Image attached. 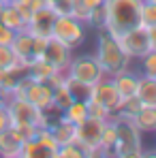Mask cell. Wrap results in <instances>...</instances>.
I'll use <instances>...</instances> for the list:
<instances>
[{
  "label": "cell",
  "instance_id": "cell-24",
  "mask_svg": "<svg viewBox=\"0 0 156 158\" xmlns=\"http://www.w3.org/2000/svg\"><path fill=\"white\" fill-rule=\"evenodd\" d=\"M139 64H141V75H145V77H156V52L154 49L143 53V56L139 58Z\"/></svg>",
  "mask_w": 156,
  "mask_h": 158
},
{
  "label": "cell",
  "instance_id": "cell-13",
  "mask_svg": "<svg viewBox=\"0 0 156 158\" xmlns=\"http://www.w3.org/2000/svg\"><path fill=\"white\" fill-rule=\"evenodd\" d=\"M22 145L24 141L15 135L11 126L0 131V156L2 158H22Z\"/></svg>",
  "mask_w": 156,
  "mask_h": 158
},
{
  "label": "cell",
  "instance_id": "cell-28",
  "mask_svg": "<svg viewBox=\"0 0 156 158\" xmlns=\"http://www.w3.org/2000/svg\"><path fill=\"white\" fill-rule=\"evenodd\" d=\"M11 128L15 131V135L22 139V141H30V139H34L36 137V126H32V124H11Z\"/></svg>",
  "mask_w": 156,
  "mask_h": 158
},
{
  "label": "cell",
  "instance_id": "cell-2",
  "mask_svg": "<svg viewBox=\"0 0 156 158\" xmlns=\"http://www.w3.org/2000/svg\"><path fill=\"white\" fill-rule=\"evenodd\" d=\"M116 126V145L111 156L118 158H139L143 156V143H141V131L135 126L130 118L120 113H113L109 118Z\"/></svg>",
  "mask_w": 156,
  "mask_h": 158
},
{
  "label": "cell",
  "instance_id": "cell-23",
  "mask_svg": "<svg viewBox=\"0 0 156 158\" xmlns=\"http://www.w3.org/2000/svg\"><path fill=\"white\" fill-rule=\"evenodd\" d=\"M113 145H116V126L111 120H107L103 126V135H101V150L105 152V156H111Z\"/></svg>",
  "mask_w": 156,
  "mask_h": 158
},
{
  "label": "cell",
  "instance_id": "cell-10",
  "mask_svg": "<svg viewBox=\"0 0 156 158\" xmlns=\"http://www.w3.org/2000/svg\"><path fill=\"white\" fill-rule=\"evenodd\" d=\"M53 19H56V13H53L49 6H41L39 11H34L30 15L26 24V30L32 36H45L49 39L52 36V28H53Z\"/></svg>",
  "mask_w": 156,
  "mask_h": 158
},
{
  "label": "cell",
  "instance_id": "cell-1",
  "mask_svg": "<svg viewBox=\"0 0 156 158\" xmlns=\"http://www.w3.org/2000/svg\"><path fill=\"white\" fill-rule=\"evenodd\" d=\"M143 0H105V24L103 30H107L111 36H118L130 28L139 26V11Z\"/></svg>",
  "mask_w": 156,
  "mask_h": 158
},
{
  "label": "cell",
  "instance_id": "cell-21",
  "mask_svg": "<svg viewBox=\"0 0 156 158\" xmlns=\"http://www.w3.org/2000/svg\"><path fill=\"white\" fill-rule=\"evenodd\" d=\"M22 158H53V154H52V150H47L34 137L30 141H24V145H22Z\"/></svg>",
  "mask_w": 156,
  "mask_h": 158
},
{
  "label": "cell",
  "instance_id": "cell-35",
  "mask_svg": "<svg viewBox=\"0 0 156 158\" xmlns=\"http://www.w3.org/2000/svg\"><path fill=\"white\" fill-rule=\"evenodd\" d=\"M9 96H11V94H6V92H2V90H0V105H6Z\"/></svg>",
  "mask_w": 156,
  "mask_h": 158
},
{
  "label": "cell",
  "instance_id": "cell-25",
  "mask_svg": "<svg viewBox=\"0 0 156 158\" xmlns=\"http://www.w3.org/2000/svg\"><path fill=\"white\" fill-rule=\"evenodd\" d=\"M139 24L145 26V28L156 24V4L154 2H145V0H143L141 11H139Z\"/></svg>",
  "mask_w": 156,
  "mask_h": 158
},
{
  "label": "cell",
  "instance_id": "cell-29",
  "mask_svg": "<svg viewBox=\"0 0 156 158\" xmlns=\"http://www.w3.org/2000/svg\"><path fill=\"white\" fill-rule=\"evenodd\" d=\"M86 103H88V118H96V120H103V122H107L111 118V113L103 105H99L94 101H86Z\"/></svg>",
  "mask_w": 156,
  "mask_h": 158
},
{
  "label": "cell",
  "instance_id": "cell-20",
  "mask_svg": "<svg viewBox=\"0 0 156 158\" xmlns=\"http://www.w3.org/2000/svg\"><path fill=\"white\" fill-rule=\"evenodd\" d=\"M60 115H62L64 120H69L71 124H75V126H77V124H81V122L88 118V103H86L83 98H75V101L66 107Z\"/></svg>",
  "mask_w": 156,
  "mask_h": 158
},
{
  "label": "cell",
  "instance_id": "cell-31",
  "mask_svg": "<svg viewBox=\"0 0 156 158\" xmlns=\"http://www.w3.org/2000/svg\"><path fill=\"white\" fill-rule=\"evenodd\" d=\"M15 39V32L11 28H6L2 22H0V45H11Z\"/></svg>",
  "mask_w": 156,
  "mask_h": 158
},
{
  "label": "cell",
  "instance_id": "cell-15",
  "mask_svg": "<svg viewBox=\"0 0 156 158\" xmlns=\"http://www.w3.org/2000/svg\"><path fill=\"white\" fill-rule=\"evenodd\" d=\"M135 96L139 98V103L145 107H156V79L139 75V83H137V92Z\"/></svg>",
  "mask_w": 156,
  "mask_h": 158
},
{
  "label": "cell",
  "instance_id": "cell-14",
  "mask_svg": "<svg viewBox=\"0 0 156 158\" xmlns=\"http://www.w3.org/2000/svg\"><path fill=\"white\" fill-rule=\"evenodd\" d=\"M111 81H113V85L118 88V92H120V96H122V101H124V98L135 96V92H137V83H139V75L133 73L130 69H126V71L113 75Z\"/></svg>",
  "mask_w": 156,
  "mask_h": 158
},
{
  "label": "cell",
  "instance_id": "cell-30",
  "mask_svg": "<svg viewBox=\"0 0 156 158\" xmlns=\"http://www.w3.org/2000/svg\"><path fill=\"white\" fill-rule=\"evenodd\" d=\"M17 62L11 45H0V69H11Z\"/></svg>",
  "mask_w": 156,
  "mask_h": 158
},
{
  "label": "cell",
  "instance_id": "cell-36",
  "mask_svg": "<svg viewBox=\"0 0 156 158\" xmlns=\"http://www.w3.org/2000/svg\"><path fill=\"white\" fill-rule=\"evenodd\" d=\"M2 6H4V2H2V0H0V11H2Z\"/></svg>",
  "mask_w": 156,
  "mask_h": 158
},
{
  "label": "cell",
  "instance_id": "cell-9",
  "mask_svg": "<svg viewBox=\"0 0 156 158\" xmlns=\"http://www.w3.org/2000/svg\"><path fill=\"white\" fill-rule=\"evenodd\" d=\"M88 101H94V103L103 105L111 115L122 107V96H120L118 88L113 85L111 77H103L99 83H94V85H92V90H90Z\"/></svg>",
  "mask_w": 156,
  "mask_h": 158
},
{
  "label": "cell",
  "instance_id": "cell-8",
  "mask_svg": "<svg viewBox=\"0 0 156 158\" xmlns=\"http://www.w3.org/2000/svg\"><path fill=\"white\" fill-rule=\"evenodd\" d=\"M116 41L120 43V47H122V52L129 56L130 60H139L143 53L150 52V36H148V28L145 26H135L126 30V32H122V34H118L116 36Z\"/></svg>",
  "mask_w": 156,
  "mask_h": 158
},
{
  "label": "cell",
  "instance_id": "cell-37",
  "mask_svg": "<svg viewBox=\"0 0 156 158\" xmlns=\"http://www.w3.org/2000/svg\"><path fill=\"white\" fill-rule=\"evenodd\" d=\"M145 2H154V4H156V0H145Z\"/></svg>",
  "mask_w": 156,
  "mask_h": 158
},
{
  "label": "cell",
  "instance_id": "cell-27",
  "mask_svg": "<svg viewBox=\"0 0 156 158\" xmlns=\"http://www.w3.org/2000/svg\"><path fill=\"white\" fill-rule=\"evenodd\" d=\"M45 6H49L56 15H69L73 9V0H45Z\"/></svg>",
  "mask_w": 156,
  "mask_h": 158
},
{
  "label": "cell",
  "instance_id": "cell-5",
  "mask_svg": "<svg viewBox=\"0 0 156 158\" xmlns=\"http://www.w3.org/2000/svg\"><path fill=\"white\" fill-rule=\"evenodd\" d=\"M103 126H105V122L103 120H96V118H86L81 124L75 126V141L81 145L86 158L105 156V152L101 150Z\"/></svg>",
  "mask_w": 156,
  "mask_h": 158
},
{
  "label": "cell",
  "instance_id": "cell-3",
  "mask_svg": "<svg viewBox=\"0 0 156 158\" xmlns=\"http://www.w3.org/2000/svg\"><path fill=\"white\" fill-rule=\"evenodd\" d=\"M96 60L107 77H113L130 66V58L122 52L116 36H111L107 30H99V43H96Z\"/></svg>",
  "mask_w": 156,
  "mask_h": 158
},
{
  "label": "cell",
  "instance_id": "cell-32",
  "mask_svg": "<svg viewBox=\"0 0 156 158\" xmlns=\"http://www.w3.org/2000/svg\"><path fill=\"white\" fill-rule=\"evenodd\" d=\"M11 126V118H9V111H6V105H0V131L9 128Z\"/></svg>",
  "mask_w": 156,
  "mask_h": 158
},
{
  "label": "cell",
  "instance_id": "cell-12",
  "mask_svg": "<svg viewBox=\"0 0 156 158\" xmlns=\"http://www.w3.org/2000/svg\"><path fill=\"white\" fill-rule=\"evenodd\" d=\"M11 49L15 53V58L19 62H24V64H30L32 60H36V53H34V36L28 30L15 32V39L11 43Z\"/></svg>",
  "mask_w": 156,
  "mask_h": 158
},
{
  "label": "cell",
  "instance_id": "cell-11",
  "mask_svg": "<svg viewBox=\"0 0 156 158\" xmlns=\"http://www.w3.org/2000/svg\"><path fill=\"white\" fill-rule=\"evenodd\" d=\"M41 58L49 60L58 71H66V69H69V64H71V60H73V49H71V47H66V45H62L60 41H56V39L49 36L47 47H45V52H43Z\"/></svg>",
  "mask_w": 156,
  "mask_h": 158
},
{
  "label": "cell",
  "instance_id": "cell-16",
  "mask_svg": "<svg viewBox=\"0 0 156 158\" xmlns=\"http://www.w3.org/2000/svg\"><path fill=\"white\" fill-rule=\"evenodd\" d=\"M49 128H52L53 137H56V141H58V148H60V145H66V143H71V141H75V124H71V122L64 120L62 115H58V120H52Z\"/></svg>",
  "mask_w": 156,
  "mask_h": 158
},
{
  "label": "cell",
  "instance_id": "cell-33",
  "mask_svg": "<svg viewBox=\"0 0 156 158\" xmlns=\"http://www.w3.org/2000/svg\"><path fill=\"white\" fill-rule=\"evenodd\" d=\"M148 36H150V49L156 52V24L148 26Z\"/></svg>",
  "mask_w": 156,
  "mask_h": 158
},
{
  "label": "cell",
  "instance_id": "cell-39",
  "mask_svg": "<svg viewBox=\"0 0 156 158\" xmlns=\"http://www.w3.org/2000/svg\"><path fill=\"white\" fill-rule=\"evenodd\" d=\"M154 79H156V77H154Z\"/></svg>",
  "mask_w": 156,
  "mask_h": 158
},
{
  "label": "cell",
  "instance_id": "cell-4",
  "mask_svg": "<svg viewBox=\"0 0 156 158\" xmlns=\"http://www.w3.org/2000/svg\"><path fill=\"white\" fill-rule=\"evenodd\" d=\"M6 111L11 118V124H32L36 128H45L52 124V115L36 109L30 101L26 98H17V96H9L6 101Z\"/></svg>",
  "mask_w": 156,
  "mask_h": 158
},
{
  "label": "cell",
  "instance_id": "cell-34",
  "mask_svg": "<svg viewBox=\"0 0 156 158\" xmlns=\"http://www.w3.org/2000/svg\"><path fill=\"white\" fill-rule=\"evenodd\" d=\"M79 2H83L88 9H99V6H103L105 0H79Z\"/></svg>",
  "mask_w": 156,
  "mask_h": 158
},
{
  "label": "cell",
  "instance_id": "cell-38",
  "mask_svg": "<svg viewBox=\"0 0 156 158\" xmlns=\"http://www.w3.org/2000/svg\"><path fill=\"white\" fill-rule=\"evenodd\" d=\"M2 2H4V4H6V2H11V0H2Z\"/></svg>",
  "mask_w": 156,
  "mask_h": 158
},
{
  "label": "cell",
  "instance_id": "cell-7",
  "mask_svg": "<svg viewBox=\"0 0 156 158\" xmlns=\"http://www.w3.org/2000/svg\"><path fill=\"white\" fill-rule=\"evenodd\" d=\"M66 77L79 81V83H86V85H94L107 75L103 73L94 53H83V56H73V60L66 69Z\"/></svg>",
  "mask_w": 156,
  "mask_h": 158
},
{
  "label": "cell",
  "instance_id": "cell-6",
  "mask_svg": "<svg viewBox=\"0 0 156 158\" xmlns=\"http://www.w3.org/2000/svg\"><path fill=\"white\" fill-rule=\"evenodd\" d=\"M86 24L75 19L71 13L69 15H56L53 19V28H52V39L60 41L62 45L77 49L79 45L86 41Z\"/></svg>",
  "mask_w": 156,
  "mask_h": 158
},
{
  "label": "cell",
  "instance_id": "cell-17",
  "mask_svg": "<svg viewBox=\"0 0 156 158\" xmlns=\"http://www.w3.org/2000/svg\"><path fill=\"white\" fill-rule=\"evenodd\" d=\"M0 22L4 24L6 28H11L13 32H19V30H26V19L22 17V13L17 11L15 4L6 2L0 11Z\"/></svg>",
  "mask_w": 156,
  "mask_h": 158
},
{
  "label": "cell",
  "instance_id": "cell-26",
  "mask_svg": "<svg viewBox=\"0 0 156 158\" xmlns=\"http://www.w3.org/2000/svg\"><path fill=\"white\" fill-rule=\"evenodd\" d=\"M56 158H86V156H83V150H81V145L77 141H71V143L58 148Z\"/></svg>",
  "mask_w": 156,
  "mask_h": 158
},
{
  "label": "cell",
  "instance_id": "cell-22",
  "mask_svg": "<svg viewBox=\"0 0 156 158\" xmlns=\"http://www.w3.org/2000/svg\"><path fill=\"white\" fill-rule=\"evenodd\" d=\"M73 101H75V96L71 94V90H69L66 83H62V85H58V88L53 90V111L62 113Z\"/></svg>",
  "mask_w": 156,
  "mask_h": 158
},
{
  "label": "cell",
  "instance_id": "cell-19",
  "mask_svg": "<svg viewBox=\"0 0 156 158\" xmlns=\"http://www.w3.org/2000/svg\"><path fill=\"white\" fill-rule=\"evenodd\" d=\"M56 71H58V69L53 66L49 60H45V58H36V60H32V62L28 64V73H26V75L30 79H34V81H47Z\"/></svg>",
  "mask_w": 156,
  "mask_h": 158
},
{
  "label": "cell",
  "instance_id": "cell-18",
  "mask_svg": "<svg viewBox=\"0 0 156 158\" xmlns=\"http://www.w3.org/2000/svg\"><path fill=\"white\" fill-rule=\"evenodd\" d=\"M133 122H135V126L143 132H156V107H141L133 118H130Z\"/></svg>",
  "mask_w": 156,
  "mask_h": 158
}]
</instances>
